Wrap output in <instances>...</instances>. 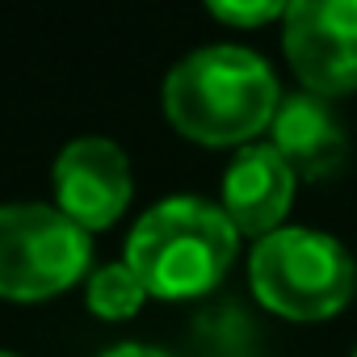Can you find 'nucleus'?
Segmentation results:
<instances>
[{"label":"nucleus","mask_w":357,"mask_h":357,"mask_svg":"<svg viewBox=\"0 0 357 357\" xmlns=\"http://www.w3.org/2000/svg\"><path fill=\"white\" fill-rule=\"evenodd\" d=\"M211 13L219 17V22H227V26H265V22H273V17H282L286 9L278 5V0H261V5H211Z\"/></svg>","instance_id":"nucleus-10"},{"label":"nucleus","mask_w":357,"mask_h":357,"mask_svg":"<svg viewBox=\"0 0 357 357\" xmlns=\"http://www.w3.org/2000/svg\"><path fill=\"white\" fill-rule=\"evenodd\" d=\"M51 181L59 211L84 231H101L118 223L130 202V160L114 139L89 135L55 155Z\"/></svg>","instance_id":"nucleus-6"},{"label":"nucleus","mask_w":357,"mask_h":357,"mask_svg":"<svg viewBox=\"0 0 357 357\" xmlns=\"http://www.w3.org/2000/svg\"><path fill=\"white\" fill-rule=\"evenodd\" d=\"M286 55L315 97L357 89V0H298L286 9Z\"/></svg>","instance_id":"nucleus-5"},{"label":"nucleus","mask_w":357,"mask_h":357,"mask_svg":"<svg viewBox=\"0 0 357 357\" xmlns=\"http://www.w3.org/2000/svg\"><path fill=\"white\" fill-rule=\"evenodd\" d=\"M93 257L89 231L59 206L9 202L0 206V298L38 303L84 278Z\"/></svg>","instance_id":"nucleus-4"},{"label":"nucleus","mask_w":357,"mask_h":357,"mask_svg":"<svg viewBox=\"0 0 357 357\" xmlns=\"http://www.w3.org/2000/svg\"><path fill=\"white\" fill-rule=\"evenodd\" d=\"M353 357H357V353H353Z\"/></svg>","instance_id":"nucleus-13"},{"label":"nucleus","mask_w":357,"mask_h":357,"mask_svg":"<svg viewBox=\"0 0 357 357\" xmlns=\"http://www.w3.org/2000/svg\"><path fill=\"white\" fill-rule=\"evenodd\" d=\"M273 147L298 176H328L332 168L344 164V130L336 114L328 109L324 97L315 93H294L278 105L273 114Z\"/></svg>","instance_id":"nucleus-8"},{"label":"nucleus","mask_w":357,"mask_h":357,"mask_svg":"<svg viewBox=\"0 0 357 357\" xmlns=\"http://www.w3.org/2000/svg\"><path fill=\"white\" fill-rule=\"evenodd\" d=\"M294 198V168L282 160L273 143H252L240 147L223 176V215L231 219L236 231L248 236H273L282 215L290 211Z\"/></svg>","instance_id":"nucleus-7"},{"label":"nucleus","mask_w":357,"mask_h":357,"mask_svg":"<svg viewBox=\"0 0 357 357\" xmlns=\"http://www.w3.org/2000/svg\"><path fill=\"white\" fill-rule=\"evenodd\" d=\"M147 286L139 282V273L122 261V265H105L89 278V311L101 319H126L143 307Z\"/></svg>","instance_id":"nucleus-9"},{"label":"nucleus","mask_w":357,"mask_h":357,"mask_svg":"<svg viewBox=\"0 0 357 357\" xmlns=\"http://www.w3.org/2000/svg\"><path fill=\"white\" fill-rule=\"evenodd\" d=\"M248 278L257 298L286 319L336 315L357 286L353 257L324 231L278 227L252 248Z\"/></svg>","instance_id":"nucleus-3"},{"label":"nucleus","mask_w":357,"mask_h":357,"mask_svg":"<svg viewBox=\"0 0 357 357\" xmlns=\"http://www.w3.org/2000/svg\"><path fill=\"white\" fill-rule=\"evenodd\" d=\"M0 357H13V353H5V349H0Z\"/></svg>","instance_id":"nucleus-12"},{"label":"nucleus","mask_w":357,"mask_h":357,"mask_svg":"<svg viewBox=\"0 0 357 357\" xmlns=\"http://www.w3.org/2000/svg\"><path fill=\"white\" fill-rule=\"evenodd\" d=\"M101 357H168V353L164 349H147V344H118V349H109Z\"/></svg>","instance_id":"nucleus-11"},{"label":"nucleus","mask_w":357,"mask_h":357,"mask_svg":"<svg viewBox=\"0 0 357 357\" xmlns=\"http://www.w3.org/2000/svg\"><path fill=\"white\" fill-rule=\"evenodd\" d=\"M236 244L240 231L223 206L202 198H168L135 223L126 265L155 298H194L223 282L236 261Z\"/></svg>","instance_id":"nucleus-2"},{"label":"nucleus","mask_w":357,"mask_h":357,"mask_svg":"<svg viewBox=\"0 0 357 357\" xmlns=\"http://www.w3.org/2000/svg\"><path fill=\"white\" fill-rule=\"evenodd\" d=\"M278 105L282 101L269 63L244 47H202L164 80L168 122L206 147L252 139L273 122Z\"/></svg>","instance_id":"nucleus-1"}]
</instances>
